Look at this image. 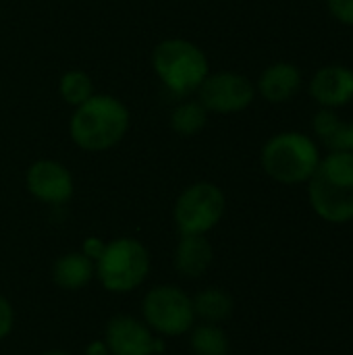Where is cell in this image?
<instances>
[{"instance_id": "9", "label": "cell", "mask_w": 353, "mask_h": 355, "mask_svg": "<svg viewBox=\"0 0 353 355\" xmlns=\"http://www.w3.org/2000/svg\"><path fill=\"white\" fill-rule=\"evenodd\" d=\"M27 193L46 206H64L75 193L73 173L54 158L33 160L25 171Z\"/></svg>"}, {"instance_id": "24", "label": "cell", "mask_w": 353, "mask_h": 355, "mask_svg": "<svg viewBox=\"0 0 353 355\" xmlns=\"http://www.w3.org/2000/svg\"><path fill=\"white\" fill-rule=\"evenodd\" d=\"M341 150H345V152H352L353 154V119L345 123V133H343V144H341Z\"/></svg>"}, {"instance_id": "5", "label": "cell", "mask_w": 353, "mask_h": 355, "mask_svg": "<svg viewBox=\"0 0 353 355\" xmlns=\"http://www.w3.org/2000/svg\"><path fill=\"white\" fill-rule=\"evenodd\" d=\"M152 268L148 248L135 237H117L106 241L96 260V279L104 291L127 295L139 289Z\"/></svg>"}, {"instance_id": "20", "label": "cell", "mask_w": 353, "mask_h": 355, "mask_svg": "<svg viewBox=\"0 0 353 355\" xmlns=\"http://www.w3.org/2000/svg\"><path fill=\"white\" fill-rule=\"evenodd\" d=\"M327 10L337 23L353 27V0H327Z\"/></svg>"}, {"instance_id": "18", "label": "cell", "mask_w": 353, "mask_h": 355, "mask_svg": "<svg viewBox=\"0 0 353 355\" xmlns=\"http://www.w3.org/2000/svg\"><path fill=\"white\" fill-rule=\"evenodd\" d=\"M345 123L339 114V110L333 108H318V112L312 119V131L314 139L318 146L322 144L329 152L341 150L343 144V133H345Z\"/></svg>"}, {"instance_id": "23", "label": "cell", "mask_w": 353, "mask_h": 355, "mask_svg": "<svg viewBox=\"0 0 353 355\" xmlns=\"http://www.w3.org/2000/svg\"><path fill=\"white\" fill-rule=\"evenodd\" d=\"M83 354L85 355H110V349H108V345H106V341H104V339H94V341H89V343L85 345Z\"/></svg>"}, {"instance_id": "10", "label": "cell", "mask_w": 353, "mask_h": 355, "mask_svg": "<svg viewBox=\"0 0 353 355\" xmlns=\"http://www.w3.org/2000/svg\"><path fill=\"white\" fill-rule=\"evenodd\" d=\"M110 355H156V335L131 314H117L106 322L104 337Z\"/></svg>"}, {"instance_id": "26", "label": "cell", "mask_w": 353, "mask_h": 355, "mask_svg": "<svg viewBox=\"0 0 353 355\" xmlns=\"http://www.w3.org/2000/svg\"><path fill=\"white\" fill-rule=\"evenodd\" d=\"M352 54H353V44H352Z\"/></svg>"}, {"instance_id": "15", "label": "cell", "mask_w": 353, "mask_h": 355, "mask_svg": "<svg viewBox=\"0 0 353 355\" xmlns=\"http://www.w3.org/2000/svg\"><path fill=\"white\" fill-rule=\"evenodd\" d=\"M193 312L200 322L221 324L229 320L235 312L233 295L223 287H206L198 291L193 297Z\"/></svg>"}, {"instance_id": "21", "label": "cell", "mask_w": 353, "mask_h": 355, "mask_svg": "<svg viewBox=\"0 0 353 355\" xmlns=\"http://www.w3.org/2000/svg\"><path fill=\"white\" fill-rule=\"evenodd\" d=\"M15 329V310L12 304L0 293V341H4Z\"/></svg>"}, {"instance_id": "17", "label": "cell", "mask_w": 353, "mask_h": 355, "mask_svg": "<svg viewBox=\"0 0 353 355\" xmlns=\"http://www.w3.org/2000/svg\"><path fill=\"white\" fill-rule=\"evenodd\" d=\"M189 349L193 355H231V339L221 324L200 322L189 331Z\"/></svg>"}, {"instance_id": "13", "label": "cell", "mask_w": 353, "mask_h": 355, "mask_svg": "<svg viewBox=\"0 0 353 355\" xmlns=\"http://www.w3.org/2000/svg\"><path fill=\"white\" fill-rule=\"evenodd\" d=\"M214 250L208 241V235H181L175 248L173 264L179 277L183 279H200L212 264Z\"/></svg>"}, {"instance_id": "14", "label": "cell", "mask_w": 353, "mask_h": 355, "mask_svg": "<svg viewBox=\"0 0 353 355\" xmlns=\"http://www.w3.org/2000/svg\"><path fill=\"white\" fill-rule=\"evenodd\" d=\"M96 279V262L81 252H67L52 264V281L62 291H81Z\"/></svg>"}, {"instance_id": "22", "label": "cell", "mask_w": 353, "mask_h": 355, "mask_svg": "<svg viewBox=\"0 0 353 355\" xmlns=\"http://www.w3.org/2000/svg\"><path fill=\"white\" fill-rule=\"evenodd\" d=\"M104 245H106V241H102L100 237H85L83 239V243H81V254H85L87 258H92L94 262L98 260V256L102 254V250H104Z\"/></svg>"}, {"instance_id": "25", "label": "cell", "mask_w": 353, "mask_h": 355, "mask_svg": "<svg viewBox=\"0 0 353 355\" xmlns=\"http://www.w3.org/2000/svg\"><path fill=\"white\" fill-rule=\"evenodd\" d=\"M40 355H71L69 352H64V349H48V352H44V354Z\"/></svg>"}, {"instance_id": "11", "label": "cell", "mask_w": 353, "mask_h": 355, "mask_svg": "<svg viewBox=\"0 0 353 355\" xmlns=\"http://www.w3.org/2000/svg\"><path fill=\"white\" fill-rule=\"evenodd\" d=\"M312 100L320 108L339 110L353 102V69L343 64L320 67L308 85Z\"/></svg>"}, {"instance_id": "16", "label": "cell", "mask_w": 353, "mask_h": 355, "mask_svg": "<svg viewBox=\"0 0 353 355\" xmlns=\"http://www.w3.org/2000/svg\"><path fill=\"white\" fill-rule=\"evenodd\" d=\"M208 110L202 106L200 100H181L169 116L171 129L179 137H196L208 125Z\"/></svg>"}, {"instance_id": "1", "label": "cell", "mask_w": 353, "mask_h": 355, "mask_svg": "<svg viewBox=\"0 0 353 355\" xmlns=\"http://www.w3.org/2000/svg\"><path fill=\"white\" fill-rule=\"evenodd\" d=\"M131 127L127 104L112 94H94L73 108L69 119L71 141L83 152H108L119 146Z\"/></svg>"}, {"instance_id": "4", "label": "cell", "mask_w": 353, "mask_h": 355, "mask_svg": "<svg viewBox=\"0 0 353 355\" xmlns=\"http://www.w3.org/2000/svg\"><path fill=\"white\" fill-rule=\"evenodd\" d=\"M152 69L171 94L185 98L200 89L210 73V62L198 44L185 37H166L152 50Z\"/></svg>"}, {"instance_id": "3", "label": "cell", "mask_w": 353, "mask_h": 355, "mask_svg": "<svg viewBox=\"0 0 353 355\" xmlns=\"http://www.w3.org/2000/svg\"><path fill=\"white\" fill-rule=\"evenodd\" d=\"M318 141L302 131L275 133L260 150L262 171L281 185H304L320 162Z\"/></svg>"}, {"instance_id": "12", "label": "cell", "mask_w": 353, "mask_h": 355, "mask_svg": "<svg viewBox=\"0 0 353 355\" xmlns=\"http://www.w3.org/2000/svg\"><path fill=\"white\" fill-rule=\"evenodd\" d=\"M302 83L304 77L295 62L277 60L260 73L256 81V94H260L268 104H285L298 96Z\"/></svg>"}, {"instance_id": "2", "label": "cell", "mask_w": 353, "mask_h": 355, "mask_svg": "<svg viewBox=\"0 0 353 355\" xmlns=\"http://www.w3.org/2000/svg\"><path fill=\"white\" fill-rule=\"evenodd\" d=\"M308 185V202L314 214L329 225L353 223V154L327 152Z\"/></svg>"}, {"instance_id": "7", "label": "cell", "mask_w": 353, "mask_h": 355, "mask_svg": "<svg viewBox=\"0 0 353 355\" xmlns=\"http://www.w3.org/2000/svg\"><path fill=\"white\" fill-rule=\"evenodd\" d=\"M227 212L225 191L210 181L187 185L175 200L173 218L179 235H208Z\"/></svg>"}, {"instance_id": "8", "label": "cell", "mask_w": 353, "mask_h": 355, "mask_svg": "<svg viewBox=\"0 0 353 355\" xmlns=\"http://www.w3.org/2000/svg\"><path fill=\"white\" fill-rule=\"evenodd\" d=\"M196 94L208 112L235 114L252 106V102L256 100V83H252L241 73L218 71L208 73Z\"/></svg>"}, {"instance_id": "19", "label": "cell", "mask_w": 353, "mask_h": 355, "mask_svg": "<svg viewBox=\"0 0 353 355\" xmlns=\"http://www.w3.org/2000/svg\"><path fill=\"white\" fill-rule=\"evenodd\" d=\"M58 94L62 98L64 104L69 106H79L83 104L87 98H92L96 92H94V83H92V77L81 71V69H69L60 75L58 79Z\"/></svg>"}, {"instance_id": "6", "label": "cell", "mask_w": 353, "mask_h": 355, "mask_svg": "<svg viewBox=\"0 0 353 355\" xmlns=\"http://www.w3.org/2000/svg\"><path fill=\"white\" fill-rule=\"evenodd\" d=\"M141 320L158 337H183L198 322L191 295L179 285H154L141 297Z\"/></svg>"}]
</instances>
